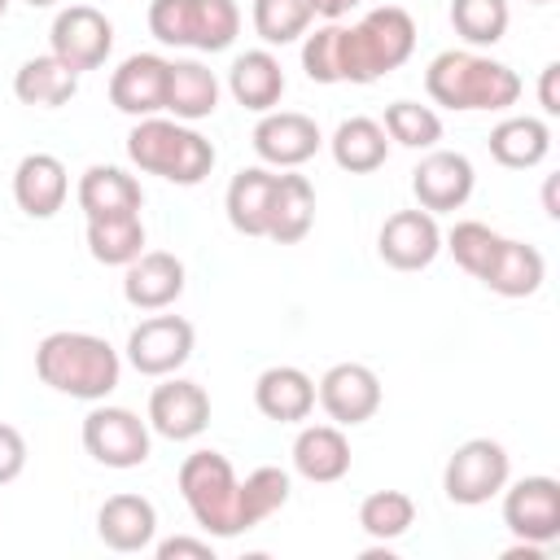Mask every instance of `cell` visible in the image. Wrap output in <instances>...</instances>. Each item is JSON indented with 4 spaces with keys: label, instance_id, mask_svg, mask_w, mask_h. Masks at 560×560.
<instances>
[{
    "label": "cell",
    "instance_id": "obj_2",
    "mask_svg": "<svg viewBox=\"0 0 560 560\" xmlns=\"http://www.w3.org/2000/svg\"><path fill=\"white\" fill-rule=\"evenodd\" d=\"M35 376L48 389L66 394V398L105 402L118 389L122 359L105 337L79 332V328H61V332H48L35 346Z\"/></svg>",
    "mask_w": 560,
    "mask_h": 560
},
{
    "label": "cell",
    "instance_id": "obj_34",
    "mask_svg": "<svg viewBox=\"0 0 560 560\" xmlns=\"http://www.w3.org/2000/svg\"><path fill=\"white\" fill-rule=\"evenodd\" d=\"M508 0H451V26L468 48H490L508 35Z\"/></svg>",
    "mask_w": 560,
    "mask_h": 560
},
{
    "label": "cell",
    "instance_id": "obj_6",
    "mask_svg": "<svg viewBox=\"0 0 560 560\" xmlns=\"http://www.w3.org/2000/svg\"><path fill=\"white\" fill-rule=\"evenodd\" d=\"M149 31L166 48L223 52L241 31L236 0H149Z\"/></svg>",
    "mask_w": 560,
    "mask_h": 560
},
{
    "label": "cell",
    "instance_id": "obj_1",
    "mask_svg": "<svg viewBox=\"0 0 560 560\" xmlns=\"http://www.w3.org/2000/svg\"><path fill=\"white\" fill-rule=\"evenodd\" d=\"M416 52V22L402 4L368 9L354 26L328 22L302 39L311 83H376Z\"/></svg>",
    "mask_w": 560,
    "mask_h": 560
},
{
    "label": "cell",
    "instance_id": "obj_36",
    "mask_svg": "<svg viewBox=\"0 0 560 560\" xmlns=\"http://www.w3.org/2000/svg\"><path fill=\"white\" fill-rule=\"evenodd\" d=\"M289 490H293V481H289L284 468H276V464L254 468V472L241 481V521H245V529H254V525H262L271 512H280V508L289 503Z\"/></svg>",
    "mask_w": 560,
    "mask_h": 560
},
{
    "label": "cell",
    "instance_id": "obj_22",
    "mask_svg": "<svg viewBox=\"0 0 560 560\" xmlns=\"http://www.w3.org/2000/svg\"><path fill=\"white\" fill-rule=\"evenodd\" d=\"M228 92H232V101H236L241 109H254V114L276 109L280 96H284V70H280L276 52H271V48H249V52H241V57L232 61V70H228Z\"/></svg>",
    "mask_w": 560,
    "mask_h": 560
},
{
    "label": "cell",
    "instance_id": "obj_17",
    "mask_svg": "<svg viewBox=\"0 0 560 560\" xmlns=\"http://www.w3.org/2000/svg\"><path fill=\"white\" fill-rule=\"evenodd\" d=\"M166 70L171 61L158 52H131L118 61V70L109 74V105L127 118H149L162 114L166 105Z\"/></svg>",
    "mask_w": 560,
    "mask_h": 560
},
{
    "label": "cell",
    "instance_id": "obj_33",
    "mask_svg": "<svg viewBox=\"0 0 560 560\" xmlns=\"http://www.w3.org/2000/svg\"><path fill=\"white\" fill-rule=\"evenodd\" d=\"M416 525V499L402 490H372L359 503V529L372 542H394Z\"/></svg>",
    "mask_w": 560,
    "mask_h": 560
},
{
    "label": "cell",
    "instance_id": "obj_40",
    "mask_svg": "<svg viewBox=\"0 0 560 560\" xmlns=\"http://www.w3.org/2000/svg\"><path fill=\"white\" fill-rule=\"evenodd\" d=\"M158 560H214V542L210 538H188V534H175V538H162L153 542Z\"/></svg>",
    "mask_w": 560,
    "mask_h": 560
},
{
    "label": "cell",
    "instance_id": "obj_27",
    "mask_svg": "<svg viewBox=\"0 0 560 560\" xmlns=\"http://www.w3.org/2000/svg\"><path fill=\"white\" fill-rule=\"evenodd\" d=\"M171 118L179 122H201L219 109V79L201 61H171L166 70V105Z\"/></svg>",
    "mask_w": 560,
    "mask_h": 560
},
{
    "label": "cell",
    "instance_id": "obj_3",
    "mask_svg": "<svg viewBox=\"0 0 560 560\" xmlns=\"http://www.w3.org/2000/svg\"><path fill=\"white\" fill-rule=\"evenodd\" d=\"M424 92L459 114L512 109L521 101V74L477 48H446L424 70Z\"/></svg>",
    "mask_w": 560,
    "mask_h": 560
},
{
    "label": "cell",
    "instance_id": "obj_9",
    "mask_svg": "<svg viewBox=\"0 0 560 560\" xmlns=\"http://www.w3.org/2000/svg\"><path fill=\"white\" fill-rule=\"evenodd\" d=\"M503 494V525L512 529L516 542H538L551 547L560 538V481L547 472L521 477L499 490Z\"/></svg>",
    "mask_w": 560,
    "mask_h": 560
},
{
    "label": "cell",
    "instance_id": "obj_32",
    "mask_svg": "<svg viewBox=\"0 0 560 560\" xmlns=\"http://www.w3.org/2000/svg\"><path fill=\"white\" fill-rule=\"evenodd\" d=\"M88 254L105 267H127L144 254V219L140 210L127 214H96L88 219Z\"/></svg>",
    "mask_w": 560,
    "mask_h": 560
},
{
    "label": "cell",
    "instance_id": "obj_42",
    "mask_svg": "<svg viewBox=\"0 0 560 560\" xmlns=\"http://www.w3.org/2000/svg\"><path fill=\"white\" fill-rule=\"evenodd\" d=\"M311 4V13L315 18H324V22H341L350 9H359L363 0H306Z\"/></svg>",
    "mask_w": 560,
    "mask_h": 560
},
{
    "label": "cell",
    "instance_id": "obj_19",
    "mask_svg": "<svg viewBox=\"0 0 560 560\" xmlns=\"http://www.w3.org/2000/svg\"><path fill=\"white\" fill-rule=\"evenodd\" d=\"M66 192H70V175H66V162L61 158H52V153H26L13 166V201H18L22 214L52 219L66 206Z\"/></svg>",
    "mask_w": 560,
    "mask_h": 560
},
{
    "label": "cell",
    "instance_id": "obj_46",
    "mask_svg": "<svg viewBox=\"0 0 560 560\" xmlns=\"http://www.w3.org/2000/svg\"><path fill=\"white\" fill-rule=\"evenodd\" d=\"M529 4H547V0H529Z\"/></svg>",
    "mask_w": 560,
    "mask_h": 560
},
{
    "label": "cell",
    "instance_id": "obj_26",
    "mask_svg": "<svg viewBox=\"0 0 560 560\" xmlns=\"http://www.w3.org/2000/svg\"><path fill=\"white\" fill-rule=\"evenodd\" d=\"M74 197H79V210L88 219H96V214H127V210L144 206V192L136 184V175H127L122 166H109V162H92L79 175Z\"/></svg>",
    "mask_w": 560,
    "mask_h": 560
},
{
    "label": "cell",
    "instance_id": "obj_43",
    "mask_svg": "<svg viewBox=\"0 0 560 560\" xmlns=\"http://www.w3.org/2000/svg\"><path fill=\"white\" fill-rule=\"evenodd\" d=\"M542 201H547V214H551V219H560V206H556V175L547 179V188H542Z\"/></svg>",
    "mask_w": 560,
    "mask_h": 560
},
{
    "label": "cell",
    "instance_id": "obj_11",
    "mask_svg": "<svg viewBox=\"0 0 560 560\" xmlns=\"http://www.w3.org/2000/svg\"><path fill=\"white\" fill-rule=\"evenodd\" d=\"M192 324L184 315H149L127 332V363L140 376H171L192 359Z\"/></svg>",
    "mask_w": 560,
    "mask_h": 560
},
{
    "label": "cell",
    "instance_id": "obj_38",
    "mask_svg": "<svg viewBox=\"0 0 560 560\" xmlns=\"http://www.w3.org/2000/svg\"><path fill=\"white\" fill-rule=\"evenodd\" d=\"M499 241H503V236H499L494 228L477 223V219H459V223L446 232V249H451V254H455V262H459L468 276H477V280H481L486 262L494 258Z\"/></svg>",
    "mask_w": 560,
    "mask_h": 560
},
{
    "label": "cell",
    "instance_id": "obj_41",
    "mask_svg": "<svg viewBox=\"0 0 560 560\" xmlns=\"http://www.w3.org/2000/svg\"><path fill=\"white\" fill-rule=\"evenodd\" d=\"M556 79H560V61H547V66H542V74H538V105H542V114H560Z\"/></svg>",
    "mask_w": 560,
    "mask_h": 560
},
{
    "label": "cell",
    "instance_id": "obj_25",
    "mask_svg": "<svg viewBox=\"0 0 560 560\" xmlns=\"http://www.w3.org/2000/svg\"><path fill=\"white\" fill-rule=\"evenodd\" d=\"M271 197H276V171H267V166H245V171H236L232 184H228V192H223L228 223H232L241 236H267Z\"/></svg>",
    "mask_w": 560,
    "mask_h": 560
},
{
    "label": "cell",
    "instance_id": "obj_24",
    "mask_svg": "<svg viewBox=\"0 0 560 560\" xmlns=\"http://www.w3.org/2000/svg\"><path fill=\"white\" fill-rule=\"evenodd\" d=\"M542 280H547L542 254L534 245H525V241H512V236L499 241L494 258L481 271V284L490 293H499V298H529V293L542 289Z\"/></svg>",
    "mask_w": 560,
    "mask_h": 560
},
{
    "label": "cell",
    "instance_id": "obj_16",
    "mask_svg": "<svg viewBox=\"0 0 560 560\" xmlns=\"http://www.w3.org/2000/svg\"><path fill=\"white\" fill-rule=\"evenodd\" d=\"M210 424V394L197 381H184L171 372V381L153 385L149 394V429L166 442H192Z\"/></svg>",
    "mask_w": 560,
    "mask_h": 560
},
{
    "label": "cell",
    "instance_id": "obj_21",
    "mask_svg": "<svg viewBox=\"0 0 560 560\" xmlns=\"http://www.w3.org/2000/svg\"><path fill=\"white\" fill-rule=\"evenodd\" d=\"M254 407L267 416V420H280V424H298L315 411V381L293 368V363H276L267 372H258L254 381Z\"/></svg>",
    "mask_w": 560,
    "mask_h": 560
},
{
    "label": "cell",
    "instance_id": "obj_14",
    "mask_svg": "<svg viewBox=\"0 0 560 560\" xmlns=\"http://www.w3.org/2000/svg\"><path fill=\"white\" fill-rule=\"evenodd\" d=\"M254 153L267 162V166H280V171H293L302 162H311L324 144L319 127L311 114H298V109H267L258 122H254Z\"/></svg>",
    "mask_w": 560,
    "mask_h": 560
},
{
    "label": "cell",
    "instance_id": "obj_45",
    "mask_svg": "<svg viewBox=\"0 0 560 560\" xmlns=\"http://www.w3.org/2000/svg\"><path fill=\"white\" fill-rule=\"evenodd\" d=\"M9 4H13V0H0V18H4V13H9Z\"/></svg>",
    "mask_w": 560,
    "mask_h": 560
},
{
    "label": "cell",
    "instance_id": "obj_39",
    "mask_svg": "<svg viewBox=\"0 0 560 560\" xmlns=\"http://www.w3.org/2000/svg\"><path fill=\"white\" fill-rule=\"evenodd\" d=\"M22 468H26V438H22L13 424L0 420V486L18 481Z\"/></svg>",
    "mask_w": 560,
    "mask_h": 560
},
{
    "label": "cell",
    "instance_id": "obj_13",
    "mask_svg": "<svg viewBox=\"0 0 560 560\" xmlns=\"http://www.w3.org/2000/svg\"><path fill=\"white\" fill-rule=\"evenodd\" d=\"M472 184H477V171L455 149H424V158L411 171V192H416L420 210H429V214L459 210L472 197Z\"/></svg>",
    "mask_w": 560,
    "mask_h": 560
},
{
    "label": "cell",
    "instance_id": "obj_30",
    "mask_svg": "<svg viewBox=\"0 0 560 560\" xmlns=\"http://www.w3.org/2000/svg\"><path fill=\"white\" fill-rule=\"evenodd\" d=\"M328 149H332V162H337L341 171L368 175V171H381V166H385V158H389V136H385V127H381L376 118L354 114V118H341V122H337Z\"/></svg>",
    "mask_w": 560,
    "mask_h": 560
},
{
    "label": "cell",
    "instance_id": "obj_35",
    "mask_svg": "<svg viewBox=\"0 0 560 560\" xmlns=\"http://www.w3.org/2000/svg\"><path fill=\"white\" fill-rule=\"evenodd\" d=\"M381 127L402 149H438V140H442L438 109L433 105H420V101H389Z\"/></svg>",
    "mask_w": 560,
    "mask_h": 560
},
{
    "label": "cell",
    "instance_id": "obj_10",
    "mask_svg": "<svg viewBox=\"0 0 560 560\" xmlns=\"http://www.w3.org/2000/svg\"><path fill=\"white\" fill-rule=\"evenodd\" d=\"M48 44H52L48 52L61 57L74 74H88V70H101L105 57L114 52V22L96 4H66L52 18Z\"/></svg>",
    "mask_w": 560,
    "mask_h": 560
},
{
    "label": "cell",
    "instance_id": "obj_20",
    "mask_svg": "<svg viewBox=\"0 0 560 560\" xmlns=\"http://www.w3.org/2000/svg\"><path fill=\"white\" fill-rule=\"evenodd\" d=\"M184 293V262L166 249H144L140 258L127 262L122 276V298L136 311H166Z\"/></svg>",
    "mask_w": 560,
    "mask_h": 560
},
{
    "label": "cell",
    "instance_id": "obj_31",
    "mask_svg": "<svg viewBox=\"0 0 560 560\" xmlns=\"http://www.w3.org/2000/svg\"><path fill=\"white\" fill-rule=\"evenodd\" d=\"M315 223V188L306 175L284 171L276 175V197H271V219H267V236L276 245H298Z\"/></svg>",
    "mask_w": 560,
    "mask_h": 560
},
{
    "label": "cell",
    "instance_id": "obj_8",
    "mask_svg": "<svg viewBox=\"0 0 560 560\" xmlns=\"http://www.w3.org/2000/svg\"><path fill=\"white\" fill-rule=\"evenodd\" d=\"M83 451L105 468H140L153 451L149 420H140L131 407L96 402L83 416Z\"/></svg>",
    "mask_w": 560,
    "mask_h": 560
},
{
    "label": "cell",
    "instance_id": "obj_15",
    "mask_svg": "<svg viewBox=\"0 0 560 560\" xmlns=\"http://www.w3.org/2000/svg\"><path fill=\"white\" fill-rule=\"evenodd\" d=\"M376 254L394 271H424L442 254V228L429 210H394L376 232Z\"/></svg>",
    "mask_w": 560,
    "mask_h": 560
},
{
    "label": "cell",
    "instance_id": "obj_18",
    "mask_svg": "<svg viewBox=\"0 0 560 560\" xmlns=\"http://www.w3.org/2000/svg\"><path fill=\"white\" fill-rule=\"evenodd\" d=\"M96 538L109 547V551H149L153 538H158V508L144 499V494H109L96 512Z\"/></svg>",
    "mask_w": 560,
    "mask_h": 560
},
{
    "label": "cell",
    "instance_id": "obj_12",
    "mask_svg": "<svg viewBox=\"0 0 560 560\" xmlns=\"http://www.w3.org/2000/svg\"><path fill=\"white\" fill-rule=\"evenodd\" d=\"M315 402L332 424L354 429L381 411V376L368 363H332L315 385Z\"/></svg>",
    "mask_w": 560,
    "mask_h": 560
},
{
    "label": "cell",
    "instance_id": "obj_37",
    "mask_svg": "<svg viewBox=\"0 0 560 560\" xmlns=\"http://www.w3.org/2000/svg\"><path fill=\"white\" fill-rule=\"evenodd\" d=\"M311 4L306 0H254V31L267 48L293 44L311 31Z\"/></svg>",
    "mask_w": 560,
    "mask_h": 560
},
{
    "label": "cell",
    "instance_id": "obj_44",
    "mask_svg": "<svg viewBox=\"0 0 560 560\" xmlns=\"http://www.w3.org/2000/svg\"><path fill=\"white\" fill-rule=\"evenodd\" d=\"M31 9H48V4H57V0H26Z\"/></svg>",
    "mask_w": 560,
    "mask_h": 560
},
{
    "label": "cell",
    "instance_id": "obj_7",
    "mask_svg": "<svg viewBox=\"0 0 560 560\" xmlns=\"http://www.w3.org/2000/svg\"><path fill=\"white\" fill-rule=\"evenodd\" d=\"M508 477H512V459H508L503 442L468 438L451 451V459L442 468V490L459 508H481L508 486Z\"/></svg>",
    "mask_w": 560,
    "mask_h": 560
},
{
    "label": "cell",
    "instance_id": "obj_23",
    "mask_svg": "<svg viewBox=\"0 0 560 560\" xmlns=\"http://www.w3.org/2000/svg\"><path fill=\"white\" fill-rule=\"evenodd\" d=\"M293 472L315 486L341 481L350 472V442L341 424H306L293 438Z\"/></svg>",
    "mask_w": 560,
    "mask_h": 560
},
{
    "label": "cell",
    "instance_id": "obj_29",
    "mask_svg": "<svg viewBox=\"0 0 560 560\" xmlns=\"http://www.w3.org/2000/svg\"><path fill=\"white\" fill-rule=\"evenodd\" d=\"M74 92H79V74L52 52L26 57L13 74V96L22 105H35V109H61Z\"/></svg>",
    "mask_w": 560,
    "mask_h": 560
},
{
    "label": "cell",
    "instance_id": "obj_4",
    "mask_svg": "<svg viewBox=\"0 0 560 560\" xmlns=\"http://www.w3.org/2000/svg\"><path fill=\"white\" fill-rule=\"evenodd\" d=\"M127 158L131 166L162 175L166 184H179V188H192L214 171V144L188 122L158 118V114L136 118V127L127 131Z\"/></svg>",
    "mask_w": 560,
    "mask_h": 560
},
{
    "label": "cell",
    "instance_id": "obj_5",
    "mask_svg": "<svg viewBox=\"0 0 560 560\" xmlns=\"http://www.w3.org/2000/svg\"><path fill=\"white\" fill-rule=\"evenodd\" d=\"M179 494L192 512V521L210 534V538H236L245 534L241 521V477L228 464V455L219 451H192L179 464Z\"/></svg>",
    "mask_w": 560,
    "mask_h": 560
},
{
    "label": "cell",
    "instance_id": "obj_28",
    "mask_svg": "<svg viewBox=\"0 0 560 560\" xmlns=\"http://www.w3.org/2000/svg\"><path fill=\"white\" fill-rule=\"evenodd\" d=\"M551 153V127L534 114H512L490 127V158L508 171H529Z\"/></svg>",
    "mask_w": 560,
    "mask_h": 560
}]
</instances>
